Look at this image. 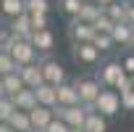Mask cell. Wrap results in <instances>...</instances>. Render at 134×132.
<instances>
[{
  "label": "cell",
  "mask_w": 134,
  "mask_h": 132,
  "mask_svg": "<svg viewBox=\"0 0 134 132\" xmlns=\"http://www.w3.org/2000/svg\"><path fill=\"white\" fill-rule=\"evenodd\" d=\"M53 111H55V119L66 121L71 129H84V121H87L90 111H95V108H92V106L76 103V106H55Z\"/></svg>",
  "instance_id": "6da1fadb"
},
{
  "label": "cell",
  "mask_w": 134,
  "mask_h": 132,
  "mask_svg": "<svg viewBox=\"0 0 134 132\" xmlns=\"http://www.w3.org/2000/svg\"><path fill=\"white\" fill-rule=\"evenodd\" d=\"M97 114H103V116H108V119H113V116H118L121 111H124V106H121V93L118 90H113V87H103V93L97 95V100H95V106H92Z\"/></svg>",
  "instance_id": "7a4b0ae2"
},
{
  "label": "cell",
  "mask_w": 134,
  "mask_h": 132,
  "mask_svg": "<svg viewBox=\"0 0 134 132\" xmlns=\"http://www.w3.org/2000/svg\"><path fill=\"white\" fill-rule=\"evenodd\" d=\"M74 85H76V90H79V100H82V106H95L97 95L103 93L100 79H97V77H90V74L76 77V79H74Z\"/></svg>",
  "instance_id": "3957f363"
},
{
  "label": "cell",
  "mask_w": 134,
  "mask_h": 132,
  "mask_svg": "<svg viewBox=\"0 0 134 132\" xmlns=\"http://www.w3.org/2000/svg\"><path fill=\"white\" fill-rule=\"evenodd\" d=\"M40 66H42V74H45V82L47 85H63L66 82V66L58 61V58H53V55H45L42 61H40Z\"/></svg>",
  "instance_id": "277c9868"
},
{
  "label": "cell",
  "mask_w": 134,
  "mask_h": 132,
  "mask_svg": "<svg viewBox=\"0 0 134 132\" xmlns=\"http://www.w3.org/2000/svg\"><path fill=\"white\" fill-rule=\"evenodd\" d=\"M95 34H97L95 24H87L82 19H69V40H71V45H76V42H92Z\"/></svg>",
  "instance_id": "5b68a950"
},
{
  "label": "cell",
  "mask_w": 134,
  "mask_h": 132,
  "mask_svg": "<svg viewBox=\"0 0 134 132\" xmlns=\"http://www.w3.org/2000/svg\"><path fill=\"white\" fill-rule=\"evenodd\" d=\"M71 55H74V61L82 63V66H97L100 58H103V53H100L92 42H76V45H71Z\"/></svg>",
  "instance_id": "8992f818"
},
{
  "label": "cell",
  "mask_w": 134,
  "mask_h": 132,
  "mask_svg": "<svg viewBox=\"0 0 134 132\" xmlns=\"http://www.w3.org/2000/svg\"><path fill=\"white\" fill-rule=\"evenodd\" d=\"M11 55H13V61L19 63V66H26V63H37L40 58V53H37V48L32 45V40H16V45L8 50Z\"/></svg>",
  "instance_id": "52a82bcc"
},
{
  "label": "cell",
  "mask_w": 134,
  "mask_h": 132,
  "mask_svg": "<svg viewBox=\"0 0 134 132\" xmlns=\"http://www.w3.org/2000/svg\"><path fill=\"white\" fill-rule=\"evenodd\" d=\"M124 74H126V72H124L121 61H105V63H100L97 79H100V85H103V87H116V82H118Z\"/></svg>",
  "instance_id": "ba28073f"
},
{
  "label": "cell",
  "mask_w": 134,
  "mask_h": 132,
  "mask_svg": "<svg viewBox=\"0 0 134 132\" xmlns=\"http://www.w3.org/2000/svg\"><path fill=\"white\" fill-rule=\"evenodd\" d=\"M29 119H32L34 132H45V129H47V124L55 119V111H53L50 106H34V108L29 111Z\"/></svg>",
  "instance_id": "9c48e42d"
},
{
  "label": "cell",
  "mask_w": 134,
  "mask_h": 132,
  "mask_svg": "<svg viewBox=\"0 0 134 132\" xmlns=\"http://www.w3.org/2000/svg\"><path fill=\"white\" fill-rule=\"evenodd\" d=\"M19 74H21V79H24V85L26 87H40L42 82H45V74H42V66H40V61L37 63H26V66H19Z\"/></svg>",
  "instance_id": "30bf717a"
},
{
  "label": "cell",
  "mask_w": 134,
  "mask_h": 132,
  "mask_svg": "<svg viewBox=\"0 0 134 132\" xmlns=\"http://www.w3.org/2000/svg\"><path fill=\"white\" fill-rule=\"evenodd\" d=\"M29 40H32V45L37 48V53H42V55H50L53 48H55V34H53L50 29H37Z\"/></svg>",
  "instance_id": "8fae6325"
},
{
  "label": "cell",
  "mask_w": 134,
  "mask_h": 132,
  "mask_svg": "<svg viewBox=\"0 0 134 132\" xmlns=\"http://www.w3.org/2000/svg\"><path fill=\"white\" fill-rule=\"evenodd\" d=\"M8 27H11V32H13L19 40H29V37L34 34V27H32V19H29V13H21V16L11 19V21H8Z\"/></svg>",
  "instance_id": "7c38bea8"
},
{
  "label": "cell",
  "mask_w": 134,
  "mask_h": 132,
  "mask_svg": "<svg viewBox=\"0 0 134 132\" xmlns=\"http://www.w3.org/2000/svg\"><path fill=\"white\" fill-rule=\"evenodd\" d=\"M34 95H37V103H40V106H50V108L58 106V87H55V85L42 82L40 87H34Z\"/></svg>",
  "instance_id": "4fadbf2b"
},
{
  "label": "cell",
  "mask_w": 134,
  "mask_h": 132,
  "mask_svg": "<svg viewBox=\"0 0 134 132\" xmlns=\"http://www.w3.org/2000/svg\"><path fill=\"white\" fill-rule=\"evenodd\" d=\"M11 100H13L16 111H32L34 106H40V103H37V95H34V90H32V87H24L21 93L11 95Z\"/></svg>",
  "instance_id": "5bb4252c"
},
{
  "label": "cell",
  "mask_w": 134,
  "mask_h": 132,
  "mask_svg": "<svg viewBox=\"0 0 134 132\" xmlns=\"http://www.w3.org/2000/svg\"><path fill=\"white\" fill-rule=\"evenodd\" d=\"M110 37H113V42H116V45L129 48V45H131V37H134V27H131L129 21H118V24L113 27Z\"/></svg>",
  "instance_id": "9a60e30c"
},
{
  "label": "cell",
  "mask_w": 134,
  "mask_h": 132,
  "mask_svg": "<svg viewBox=\"0 0 134 132\" xmlns=\"http://www.w3.org/2000/svg\"><path fill=\"white\" fill-rule=\"evenodd\" d=\"M76 103H82V100H79V90L74 82L58 85V106H76Z\"/></svg>",
  "instance_id": "2e32d148"
},
{
  "label": "cell",
  "mask_w": 134,
  "mask_h": 132,
  "mask_svg": "<svg viewBox=\"0 0 134 132\" xmlns=\"http://www.w3.org/2000/svg\"><path fill=\"white\" fill-rule=\"evenodd\" d=\"M21 13H26V3L24 0H0V16L3 19H16V16H21Z\"/></svg>",
  "instance_id": "e0dca14e"
},
{
  "label": "cell",
  "mask_w": 134,
  "mask_h": 132,
  "mask_svg": "<svg viewBox=\"0 0 134 132\" xmlns=\"http://www.w3.org/2000/svg\"><path fill=\"white\" fill-rule=\"evenodd\" d=\"M103 13H105V6L95 3V0H87V3L82 6V11H79V16H76V19H82V21H87V24H95Z\"/></svg>",
  "instance_id": "ac0fdd59"
},
{
  "label": "cell",
  "mask_w": 134,
  "mask_h": 132,
  "mask_svg": "<svg viewBox=\"0 0 134 132\" xmlns=\"http://www.w3.org/2000/svg\"><path fill=\"white\" fill-rule=\"evenodd\" d=\"M82 132H108V116H103V114H97V111H90V116H87Z\"/></svg>",
  "instance_id": "d6986e66"
},
{
  "label": "cell",
  "mask_w": 134,
  "mask_h": 132,
  "mask_svg": "<svg viewBox=\"0 0 134 132\" xmlns=\"http://www.w3.org/2000/svg\"><path fill=\"white\" fill-rule=\"evenodd\" d=\"M8 124H11L16 132H34L32 119H29V111H13V116L8 119Z\"/></svg>",
  "instance_id": "ffe728a7"
},
{
  "label": "cell",
  "mask_w": 134,
  "mask_h": 132,
  "mask_svg": "<svg viewBox=\"0 0 134 132\" xmlns=\"http://www.w3.org/2000/svg\"><path fill=\"white\" fill-rule=\"evenodd\" d=\"M84 3H87V0H58V11L63 16H69V19H76Z\"/></svg>",
  "instance_id": "44dd1931"
},
{
  "label": "cell",
  "mask_w": 134,
  "mask_h": 132,
  "mask_svg": "<svg viewBox=\"0 0 134 132\" xmlns=\"http://www.w3.org/2000/svg\"><path fill=\"white\" fill-rule=\"evenodd\" d=\"M3 85H5V93H8V95H16V93H21V90L26 87L19 72H13V74H5V77H3Z\"/></svg>",
  "instance_id": "7402d4cb"
},
{
  "label": "cell",
  "mask_w": 134,
  "mask_h": 132,
  "mask_svg": "<svg viewBox=\"0 0 134 132\" xmlns=\"http://www.w3.org/2000/svg\"><path fill=\"white\" fill-rule=\"evenodd\" d=\"M13 72H19V63L13 61V55L8 50H0V77L13 74Z\"/></svg>",
  "instance_id": "603a6c76"
},
{
  "label": "cell",
  "mask_w": 134,
  "mask_h": 132,
  "mask_svg": "<svg viewBox=\"0 0 134 132\" xmlns=\"http://www.w3.org/2000/svg\"><path fill=\"white\" fill-rule=\"evenodd\" d=\"M105 16H110L116 24L126 21V0H118V3H113V6H105Z\"/></svg>",
  "instance_id": "cb8c5ba5"
},
{
  "label": "cell",
  "mask_w": 134,
  "mask_h": 132,
  "mask_svg": "<svg viewBox=\"0 0 134 132\" xmlns=\"http://www.w3.org/2000/svg\"><path fill=\"white\" fill-rule=\"evenodd\" d=\"M92 45H95V48H97L100 53H108V50H113V48H116L113 37H110V34H103V32H97V34H95Z\"/></svg>",
  "instance_id": "d4e9b609"
},
{
  "label": "cell",
  "mask_w": 134,
  "mask_h": 132,
  "mask_svg": "<svg viewBox=\"0 0 134 132\" xmlns=\"http://www.w3.org/2000/svg\"><path fill=\"white\" fill-rule=\"evenodd\" d=\"M26 3V13H50V0H24Z\"/></svg>",
  "instance_id": "484cf974"
},
{
  "label": "cell",
  "mask_w": 134,
  "mask_h": 132,
  "mask_svg": "<svg viewBox=\"0 0 134 132\" xmlns=\"http://www.w3.org/2000/svg\"><path fill=\"white\" fill-rule=\"evenodd\" d=\"M13 111H16V106H13L11 95H5V98H0V124H3V121H8V119L13 116Z\"/></svg>",
  "instance_id": "4316f807"
},
{
  "label": "cell",
  "mask_w": 134,
  "mask_h": 132,
  "mask_svg": "<svg viewBox=\"0 0 134 132\" xmlns=\"http://www.w3.org/2000/svg\"><path fill=\"white\" fill-rule=\"evenodd\" d=\"M29 19H32L34 32L37 29H50V13H29Z\"/></svg>",
  "instance_id": "83f0119b"
},
{
  "label": "cell",
  "mask_w": 134,
  "mask_h": 132,
  "mask_svg": "<svg viewBox=\"0 0 134 132\" xmlns=\"http://www.w3.org/2000/svg\"><path fill=\"white\" fill-rule=\"evenodd\" d=\"M113 27H116V21H113L110 16H105V13L95 21V29H97V32H103V34H110V32H113Z\"/></svg>",
  "instance_id": "f1b7e54d"
},
{
  "label": "cell",
  "mask_w": 134,
  "mask_h": 132,
  "mask_svg": "<svg viewBox=\"0 0 134 132\" xmlns=\"http://www.w3.org/2000/svg\"><path fill=\"white\" fill-rule=\"evenodd\" d=\"M45 132H74L69 124H66V121H60V119H53L50 124H47V129Z\"/></svg>",
  "instance_id": "f546056e"
},
{
  "label": "cell",
  "mask_w": 134,
  "mask_h": 132,
  "mask_svg": "<svg viewBox=\"0 0 134 132\" xmlns=\"http://www.w3.org/2000/svg\"><path fill=\"white\" fill-rule=\"evenodd\" d=\"M131 87H134V77L124 74V77L116 82V87H113V90H118V93H126V90H131Z\"/></svg>",
  "instance_id": "4dcf8cb0"
},
{
  "label": "cell",
  "mask_w": 134,
  "mask_h": 132,
  "mask_svg": "<svg viewBox=\"0 0 134 132\" xmlns=\"http://www.w3.org/2000/svg\"><path fill=\"white\" fill-rule=\"evenodd\" d=\"M121 106H124V111H134V87L121 93Z\"/></svg>",
  "instance_id": "1f68e13d"
},
{
  "label": "cell",
  "mask_w": 134,
  "mask_h": 132,
  "mask_svg": "<svg viewBox=\"0 0 134 132\" xmlns=\"http://www.w3.org/2000/svg\"><path fill=\"white\" fill-rule=\"evenodd\" d=\"M121 66H124V72H126L129 77H134V50H131L129 55H124V58H121Z\"/></svg>",
  "instance_id": "d6a6232c"
},
{
  "label": "cell",
  "mask_w": 134,
  "mask_h": 132,
  "mask_svg": "<svg viewBox=\"0 0 134 132\" xmlns=\"http://www.w3.org/2000/svg\"><path fill=\"white\" fill-rule=\"evenodd\" d=\"M126 21L134 27V3H129V0H126Z\"/></svg>",
  "instance_id": "836d02e7"
},
{
  "label": "cell",
  "mask_w": 134,
  "mask_h": 132,
  "mask_svg": "<svg viewBox=\"0 0 134 132\" xmlns=\"http://www.w3.org/2000/svg\"><path fill=\"white\" fill-rule=\"evenodd\" d=\"M0 132H16V129H13L8 121H3V124H0Z\"/></svg>",
  "instance_id": "e575fe53"
},
{
  "label": "cell",
  "mask_w": 134,
  "mask_h": 132,
  "mask_svg": "<svg viewBox=\"0 0 134 132\" xmlns=\"http://www.w3.org/2000/svg\"><path fill=\"white\" fill-rule=\"evenodd\" d=\"M95 3H100V6H113V3H118V0H95Z\"/></svg>",
  "instance_id": "d590c367"
},
{
  "label": "cell",
  "mask_w": 134,
  "mask_h": 132,
  "mask_svg": "<svg viewBox=\"0 0 134 132\" xmlns=\"http://www.w3.org/2000/svg\"><path fill=\"white\" fill-rule=\"evenodd\" d=\"M8 93H5V85H3V77H0V98H5Z\"/></svg>",
  "instance_id": "8d00e7d4"
},
{
  "label": "cell",
  "mask_w": 134,
  "mask_h": 132,
  "mask_svg": "<svg viewBox=\"0 0 134 132\" xmlns=\"http://www.w3.org/2000/svg\"><path fill=\"white\" fill-rule=\"evenodd\" d=\"M129 48H131V50H134V37H131V45H129Z\"/></svg>",
  "instance_id": "74e56055"
},
{
  "label": "cell",
  "mask_w": 134,
  "mask_h": 132,
  "mask_svg": "<svg viewBox=\"0 0 134 132\" xmlns=\"http://www.w3.org/2000/svg\"><path fill=\"white\" fill-rule=\"evenodd\" d=\"M74 132H82V129H74Z\"/></svg>",
  "instance_id": "f35d334b"
},
{
  "label": "cell",
  "mask_w": 134,
  "mask_h": 132,
  "mask_svg": "<svg viewBox=\"0 0 134 132\" xmlns=\"http://www.w3.org/2000/svg\"><path fill=\"white\" fill-rule=\"evenodd\" d=\"M129 3H134V0H129Z\"/></svg>",
  "instance_id": "ab89813d"
}]
</instances>
